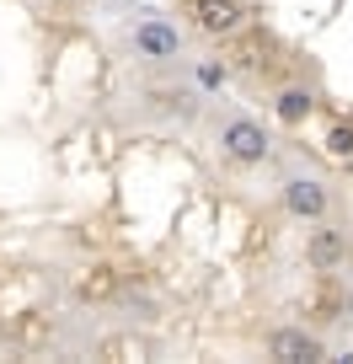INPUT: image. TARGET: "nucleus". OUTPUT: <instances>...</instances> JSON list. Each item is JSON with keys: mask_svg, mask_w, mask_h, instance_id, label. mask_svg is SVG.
<instances>
[{"mask_svg": "<svg viewBox=\"0 0 353 364\" xmlns=\"http://www.w3.org/2000/svg\"><path fill=\"white\" fill-rule=\"evenodd\" d=\"M214 145L225 161H236V166H262V161L273 156V139H268V129L257 124V118L246 113H225L214 124Z\"/></svg>", "mask_w": 353, "mask_h": 364, "instance_id": "obj_1", "label": "nucleus"}, {"mask_svg": "<svg viewBox=\"0 0 353 364\" xmlns=\"http://www.w3.org/2000/svg\"><path fill=\"white\" fill-rule=\"evenodd\" d=\"M129 48H134V59H145V65H171V59H183V33H177L166 16H145V22L129 33Z\"/></svg>", "mask_w": 353, "mask_h": 364, "instance_id": "obj_2", "label": "nucleus"}, {"mask_svg": "<svg viewBox=\"0 0 353 364\" xmlns=\"http://www.w3.org/2000/svg\"><path fill=\"white\" fill-rule=\"evenodd\" d=\"M305 262L316 273H332L348 262V225H332V220H310L305 230Z\"/></svg>", "mask_w": 353, "mask_h": 364, "instance_id": "obj_3", "label": "nucleus"}, {"mask_svg": "<svg viewBox=\"0 0 353 364\" xmlns=\"http://www.w3.org/2000/svg\"><path fill=\"white\" fill-rule=\"evenodd\" d=\"M278 198H284V209L295 220H327V209H332V193H327V182H316V177H284V188H278Z\"/></svg>", "mask_w": 353, "mask_h": 364, "instance_id": "obj_4", "label": "nucleus"}, {"mask_svg": "<svg viewBox=\"0 0 353 364\" xmlns=\"http://www.w3.org/2000/svg\"><path fill=\"white\" fill-rule=\"evenodd\" d=\"M188 16L204 38H236L241 22H246V11L236 0H188Z\"/></svg>", "mask_w": 353, "mask_h": 364, "instance_id": "obj_5", "label": "nucleus"}, {"mask_svg": "<svg viewBox=\"0 0 353 364\" xmlns=\"http://www.w3.org/2000/svg\"><path fill=\"white\" fill-rule=\"evenodd\" d=\"M268 359H278V364H310V359H321V338H316V332H305V327H278V332H268Z\"/></svg>", "mask_w": 353, "mask_h": 364, "instance_id": "obj_6", "label": "nucleus"}, {"mask_svg": "<svg viewBox=\"0 0 353 364\" xmlns=\"http://www.w3.org/2000/svg\"><path fill=\"white\" fill-rule=\"evenodd\" d=\"M273 113L284 118V124H305V118L316 113V97H310L305 86H284V91H278V102H273Z\"/></svg>", "mask_w": 353, "mask_h": 364, "instance_id": "obj_7", "label": "nucleus"}, {"mask_svg": "<svg viewBox=\"0 0 353 364\" xmlns=\"http://www.w3.org/2000/svg\"><path fill=\"white\" fill-rule=\"evenodd\" d=\"M327 156H332V161H342V166L353 161V124H332V134H327Z\"/></svg>", "mask_w": 353, "mask_h": 364, "instance_id": "obj_8", "label": "nucleus"}, {"mask_svg": "<svg viewBox=\"0 0 353 364\" xmlns=\"http://www.w3.org/2000/svg\"><path fill=\"white\" fill-rule=\"evenodd\" d=\"M113 289V279H107V268H92V279L80 284V295H107Z\"/></svg>", "mask_w": 353, "mask_h": 364, "instance_id": "obj_9", "label": "nucleus"}, {"mask_svg": "<svg viewBox=\"0 0 353 364\" xmlns=\"http://www.w3.org/2000/svg\"><path fill=\"white\" fill-rule=\"evenodd\" d=\"M198 80H204V86H219V80H225V65H198Z\"/></svg>", "mask_w": 353, "mask_h": 364, "instance_id": "obj_10", "label": "nucleus"}]
</instances>
